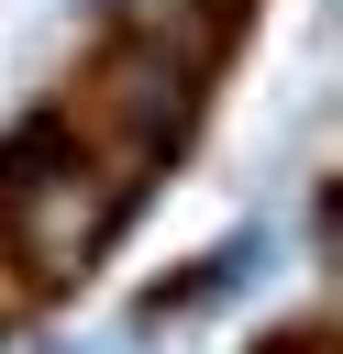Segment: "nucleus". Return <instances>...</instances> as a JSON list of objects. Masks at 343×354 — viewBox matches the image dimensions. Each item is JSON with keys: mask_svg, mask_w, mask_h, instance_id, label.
Returning a JSON list of instances; mask_svg holds the SVG:
<instances>
[{"mask_svg": "<svg viewBox=\"0 0 343 354\" xmlns=\"http://www.w3.org/2000/svg\"><path fill=\"white\" fill-rule=\"evenodd\" d=\"M0 210H11V254H22L33 277H77V266L100 254V232H111V166H100L77 133H44V144L11 166Z\"/></svg>", "mask_w": 343, "mask_h": 354, "instance_id": "nucleus-1", "label": "nucleus"}]
</instances>
